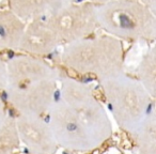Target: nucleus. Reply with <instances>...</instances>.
<instances>
[{"instance_id":"nucleus-1","label":"nucleus","mask_w":156,"mask_h":154,"mask_svg":"<svg viewBox=\"0 0 156 154\" xmlns=\"http://www.w3.org/2000/svg\"><path fill=\"white\" fill-rule=\"evenodd\" d=\"M120 25L123 29H130L134 27V24L126 14L120 15Z\"/></svg>"},{"instance_id":"nucleus-2","label":"nucleus","mask_w":156,"mask_h":154,"mask_svg":"<svg viewBox=\"0 0 156 154\" xmlns=\"http://www.w3.org/2000/svg\"><path fill=\"white\" fill-rule=\"evenodd\" d=\"M66 128L69 132H75V131L78 130V124L75 123V122H71V123H67Z\"/></svg>"},{"instance_id":"nucleus-3","label":"nucleus","mask_w":156,"mask_h":154,"mask_svg":"<svg viewBox=\"0 0 156 154\" xmlns=\"http://www.w3.org/2000/svg\"><path fill=\"white\" fill-rule=\"evenodd\" d=\"M94 79H95V75L94 74H89V75H86L83 77V83H90V81H94Z\"/></svg>"},{"instance_id":"nucleus-4","label":"nucleus","mask_w":156,"mask_h":154,"mask_svg":"<svg viewBox=\"0 0 156 154\" xmlns=\"http://www.w3.org/2000/svg\"><path fill=\"white\" fill-rule=\"evenodd\" d=\"M5 37H7V29L3 25H0V38L5 39Z\"/></svg>"},{"instance_id":"nucleus-5","label":"nucleus","mask_w":156,"mask_h":154,"mask_svg":"<svg viewBox=\"0 0 156 154\" xmlns=\"http://www.w3.org/2000/svg\"><path fill=\"white\" fill-rule=\"evenodd\" d=\"M59 98H60V91H59V90H57L56 93H55V101H56V102H58Z\"/></svg>"},{"instance_id":"nucleus-6","label":"nucleus","mask_w":156,"mask_h":154,"mask_svg":"<svg viewBox=\"0 0 156 154\" xmlns=\"http://www.w3.org/2000/svg\"><path fill=\"white\" fill-rule=\"evenodd\" d=\"M152 108H153V105H152V104H149V107L147 108V113H151Z\"/></svg>"},{"instance_id":"nucleus-7","label":"nucleus","mask_w":156,"mask_h":154,"mask_svg":"<svg viewBox=\"0 0 156 154\" xmlns=\"http://www.w3.org/2000/svg\"><path fill=\"white\" fill-rule=\"evenodd\" d=\"M2 98H5V100H7L8 95H7V93H5V92H3V94H2Z\"/></svg>"},{"instance_id":"nucleus-8","label":"nucleus","mask_w":156,"mask_h":154,"mask_svg":"<svg viewBox=\"0 0 156 154\" xmlns=\"http://www.w3.org/2000/svg\"><path fill=\"white\" fill-rule=\"evenodd\" d=\"M9 57H10V58H13V57H14V52H10V54H9Z\"/></svg>"},{"instance_id":"nucleus-9","label":"nucleus","mask_w":156,"mask_h":154,"mask_svg":"<svg viewBox=\"0 0 156 154\" xmlns=\"http://www.w3.org/2000/svg\"><path fill=\"white\" fill-rule=\"evenodd\" d=\"M108 108H109V110H112V105L109 104V105H108Z\"/></svg>"},{"instance_id":"nucleus-10","label":"nucleus","mask_w":156,"mask_h":154,"mask_svg":"<svg viewBox=\"0 0 156 154\" xmlns=\"http://www.w3.org/2000/svg\"><path fill=\"white\" fill-rule=\"evenodd\" d=\"M76 1H78V2H80V1H83V0H76Z\"/></svg>"},{"instance_id":"nucleus-11","label":"nucleus","mask_w":156,"mask_h":154,"mask_svg":"<svg viewBox=\"0 0 156 154\" xmlns=\"http://www.w3.org/2000/svg\"><path fill=\"white\" fill-rule=\"evenodd\" d=\"M63 154H67V153H63Z\"/></svg>"}]
</instances>
